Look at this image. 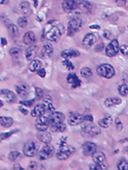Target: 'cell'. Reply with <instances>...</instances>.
Here are the masks:
<instances>
[{"instance_id": "cell-31", "label": "cell", "mask_w": 128, "mask_h": 170, "mask_svg": "<svg viewBox=\"0 0 128 170\" xmlns=\"http://www.w3.org/2000/svg\"><path fill=\"white\" fill-rule=\"evenodd\" d=\"M42 63L39 60H33L30 62L29 64V70L31 72H38L41 67Z\"/></svg>"}, {"instance_id": "cell-27", "label": "cell", "mask_w": 128, "mask_h": 170, "mask_svg": "<svg viewBox=\"0 0 128 170\" xmlns=\"http://www.w3.org/2000/svg\"><path fill=\"white\" fill-rule=\"evenodd\" d=\"M80 53L77 50H63L61 53V57L65 58V59H68V58H77V57L80 56Z\"/></svg>"}, {"instance_id": "cell-43", "label": "cell", "mask_w": 128, "mask_h": 170, "mask_svg": "<svg viewBox=\"0 0 128 170\" xmlns=\"http://www.w3.org/2000/svg\"><path fill=\"white\" fill-rule=\"evenodd\" d=\"M119 50L123 55L128 56V45H126V44L121 45L119 47Z\"/></svg>"}, {"instance_id": "cell-13", "label": "cell", "mask_w": 128, "mask_h": 170, "mask_svg": "<svg viewBox=\"0 0 128 170\" xmlns=\"http://www.w3.org/2000/svg\"><path fill=\"white\" fill-rule=\"evenodd\" d=\"M50 125H56V124L62 123L65 120V116L61 112H53L49 116Z\"/></svg>"}, {"instance_id": "cell-32", "label": "cell", "mask_w": 128, "mask_h": 170, "mask_svg": "<svg viewBox=\"0 0 128 170\" xmlns=\"http://www.w3.org/2000/svg\"><path fill=\"white\" fill-rule=\"evenodd\" d=\"M7 31L10 36L13 38H16L19 36V30L17 26L13 24H9L7 27Z\"/></svg>"}, {"instance_id": "cell-57", "label": "cell", "mask_w": 128, "mask_h": 170, "mask_svg": "<svg viewBox=\"0 0 128 170\" xmlns=\"http://www.w3.org/2000/svg\"><path fill=\"white\" fill-rule=\"evenodd\" d=\"M9 0H0V4H5L8 2Z\"/></svg>"}, {"instance_id": "cell-50", "label": "cell", "mask_w": 128, "mask_h": 170, "mask_svg": "<svg viewBox=\"0 0 128 170\" xmlns=\"http://www.w3.org/2000/svg\"><path fill=\"white\" fill-rule=\"evenodd\" d=\"M94 119L91 115H88V116H84V122H93Z\"/></svg>"}, {"instance_id": "cell-53", "label": "cell", "mask_w": 128, "mask_h": 170, "mask_svg": "<svg viewBox=\"0 0 128 170\" xmlns=\"http://www.w3.org/2000/svg\"><path fill=\"white\" fill-rule=\"evenodd\" d=\"M13 169L14 170H25L22 166H21L19 163H15L14 166H13Z\"/></svg>"}, {"instance_id": "cell-17", "label": "cell", "mask_w": 128, "mask_h": 170, "mask_svg": "<svg viewBox=\"0 0 128 170\" xmlns=\"http://www.w3.org/2000/svg\"><path fill=\"white\" fill-rule=\"evenodd\" d=\"M66 80L67 82H68V83L71 85L72 88H78L82 84V81L80 80V78L76 75V74H74V73H70V74H68V76H67Z\"/></svg>"}, {"instance_id": "cell-56", "label": "cell", "mask_w": 128, "mask_h": 170, "mask_svg": "<svg viewBox=\"0 0 128 170\" xmlns=\"http://www.w3.org/2000/svg\"><path fill=\"white\" fill-rule=\"evenodd\" d=\"M89 27L91 29H94V30H98V29H100V26L97 25V24H94V25H91Z\"/></svg>"}, {"instance_id": "cell-55", "label": "cell", "mask_w": 128, "mask_h": 170, "mask_svg": "<svg viewBox=\"0 0 128 170\" xmlns=\"http://www.w3.org/2000/svg\"><path fill=\"white\" fill-rule=\"evenodd\" d=\"M1 44L2 46H5L6 44H7V40H6V38H1Z\"/></svg>"}, {"instance_id": "cell-16", "label": "cell", "mask_w": 128, "mask_h": 170, "mask_svg": "<svg viewBox=\"0 0 128 170\" xmlns=\"http://www.w3.org/2000/svg\"><path fill=\"white\" fill-rule=\"evenodd\" d=\"M76 3H77V9L80 10L83 13H88L91 11L92 5L87 0H76Z\"/></svg>"}, {"instance_id": "cell-33", "label": "cell", "mask_w": 128, "mask_h": 170, "mask_svg": "<svg viewBox=\"0 0 128 170\" xmlns=\"http://www.w3.org/2000/svg\"><path fill=\"white\" fill-rule=\"evenodd\" d=\"M66 125L64 124V122L51 125L52 131L55 133H63L66 131Z\"/></svg>"}, {"instance_id": "cell-15", "label": "cell", "mask_w": 128, "mask_h": 170, "mask_svg": "<svg viewBox=\"0 0 128 170\" xmlns=\"http://www.w3.org/2000/svg\"><path fill=\"white\" fill-rule=\"evenodd\" d=\"M17 94L22 99H25L28 96L29 86L24 82H20L15 86Z\"/></svg>"}, {"instance_id": "cell-47", "label": "cell", "mask_w": 128, "mask_h": 170, "mask_svg": "<svg viewBox=\"0 0 128 170\" xmlns=\"http://www.w3.org/2000/svg\"><path fill=\"white\" fill-rule=\"evenodd\" d=\"M37 74L39 77L44 78V77H45L46 74H47V72H46V71H45V69H44L41 68L40 69H39V71L37 72Z\"/></svg>"}, {"instance_id": "cell-49", "label": "cell", "mask_w": 128, "mask_h": 170, "mask_svg": "<svg viewBox=\"0 0 128 170\" xmlns=\"http://www.w3.org/2000/svg\"><path fill=\"white\" fill-rule=\"evenodd\" d=\"M116 3L118 4L120 7H124L126 4V1L125 0H115Z\"/></svg>"}, {"instance_id": "cell-10", "label": "cell", "mask_w": 128, "mask_h": 170, "mask_svg": "<svg viewBox=\"0 0 128 170\" xmlns=\"http://www.w3.org/2000/svg\"><path fill=\"white\" fill-rule=\"evenodd\" d=\"M49 125V118L44 116L37 117L36 122H35V126L39 131H47Z\"/></svg>"}, {"instance_id": "cell-20", "label": "cell", "mask_w": 128, "mask_h": 170, "mask_svg": "<svg viewBox=\"0 0 128 170\" xmlns=\"http://www.w3.org/2000/svg\"><path fill=\"white\" fill-rule=\"evenodd\" d=\"M96 41H97V38L94 33H87L83 40V44L85 48H90L91 46L95 44Z\"/></svg>"}, {"instance_id": "cell-4", "label": "cell", "mask_w": 128, "mask_h": 170, "mask_svg": "<svg viewBox=\"0 0 128 170\" xmlns=\"http://www.w3.org/2000/svg\"><path fill=\"white\" fill-rule=\"evenodd\" d=\"M97 72L100 76L107 79H111L115 75V69L111 64L108 63H103L99 66L97 69Z\"/></svg>"}, {"instance_id": "cell-8", "label": "cell", "mask_w": 128, "mask_h": 170, "mask_svg": "<svg viewBox=\"0 0 128 170\" xmlns=\"http://www.w3.org/2000/svg\"><path fill=\"white\" fill-rule=\"evenodd\" d=\"M93 157V161L95 164L98 165L103 170L107 169L108 168V163L106 160V156L102 152H97Z\"/></svg>"}, {"instance_id": "cell-3", "label": "cell", "mask_w": 128, "mask_h": 170, "mask_svg": "<svg viewBox=\"0 0 128 170\" xmlns=\"http://www.w3.org/2000/svg\"><path fill=\"white\" fill-rule=\"evenodd\" d=\"M63 33V27L62 25H55L52 27L46 34V38L47 40L54 42H57L60 40L62 34Z\"/></svg>"}, {"instance_id": "cell-18", "label": "cell", "mask_w": 128, "mask_h": 170, "mask_svg": "<svg viewBox=\"0 0 128 170\" xmlns=\"http://www.w3.org/2000/svg\"><path fill=\"white\" fill-rule=\"evenodd\" d=\"M38 52H39V47L37 45H32L30 46L26 50L25 56L27 61H33L35 58L37 56Z\"/></svg>"}, {"instance_id": "cell-40", "label": "cell", "mask_w": 128, "mask_h": 170, "mask_svg": "<svg viewBox=\"0 0 128 170\" xmlns=\"http://www.w3.org/2000/svg\"><path fill=\"white\" fill-rule=\"evenodd\" d=\"M20 156V153L17 151H12L9 153L8 155V159L11 161H15L17 160L18 158Z\"/></svg>"}, {"instance_id": "cell-54", "label": "cell", "mask_w": 128, "mask_h": 170, "mask_svg": "<svg viewBox=\"0 0 128 170\" xmlns=\"http://www.w3.org/2000/svg\"><path fill=\"white\" fill-rule=\"evenodd\" d=\"M19 111H20L21 113H23L24 115H27L29 113L28 111H27V109H25V108H23V107H19Z\"/></svg>"}, {"instance_id": "cell-45", "label": "cell", "mask_w": 128, "mask_h": 170, "mask_svg": "<svg viewBox=\"0 0 128 170\" xmlns=\"http://www.w3.org/2000/svg\"><path fill=\"white\" fill-rule=\"evenodd\" d=\"M38 164L36 161H31L28 164L27 170H37Z\"/></svg>"}, {"instance_id": "cell-38", "label": "cell", "mask_w": 128, "mask_h": 170, "mask_svg": "<svg viewBox=\"0 0 128 170\" xmlns=\"http://www.w3.org/2000/svg\"><path fill=\"white\" fill-rule=\"evenodd\" d=\"M80 74H81V75L83 76V77L88 78L92 76V71H91L90 68L84 67V68H83L80 70Z\"/></svg>"}, {"instance_id": "cell-58", "label": "cell", "mask_w": 128, "mask_h": 170, "mask_svg": "<svg viewBox=\"0 0 128 170\" xmlns=\"http://www.w3.org/2000/svg\"><path fill=\"white\" fill-rule=\"evenodd\" d=\"M33 1H34V6H35V7H37L38 3H39V1H38V0H33Z\"/></svg>"}, {"instance_id": "cell-48", "label": "cell", "mask_w": 128, "mask_h": 170, "mask_svg": "<svg viewBox=\"0 0 128 170\" xmlns=\"http://www.w3.org/2000/svg\"><path fill=\"white\" fill-rule=\"evenodd\" d=\"M104 47H105L104 44H103V43H100V44H99L98 45L96 46L95 51L96 52H101L102 50L104 49Z\"/></svg>"}, {"instance_id": "cell-44", "label": "cell", "mask_w": 128, "mask_h": 170, "mask_svg": "<svg viewBox=\"0 0 128 170\" xmlns=\"http://www.w3.org/2000/svg\"><path fill=\"white\" fill-rule=\"evenodd\" d=\"M36 95L37 99H41L44 96V91L41 89V88H39V87H36Z\"/></svg>"}, {"instance_id": "cell-60", "label": "cell", "mask_w": 128, "mask_h": 170, "mask_svg": "<svg viewBox=\"0 0 128 170\" xmlns=\"http://www.w3.org/2000/svg\"><path fill=\"white\" fill-rule=\"evenodd\" d=\"M3 105H4V103H3V102L0 99V108H1V107H3Z\"/></svg>"}, {"instance_id": "cell-6", "label": "cell", "mask_w": 128, "mask_h": 170, "mask_svg": "<svg viewBox=\"0 0 128 170\" xmlns=\"http://www.w3.org/2000/svg\"><path fill=\"white\" fill-rule=\"evenodd\" d=\"M55 154V147L50 144H47L41 149V150L38 153V158L40 160L44 161L50 158Z\"/></svg>"}, {"instance_id": "cell-28", "label": "cell", "mask_w": 128, "mask_h": 170, "mask_svg": "<svg viewBox=\"0 0 128 170\" xmlns=\"http://www.w3.org/2000/svg\"><path fill=\"white\" fill-rule=\"evenodd\" d=\"M20 8L21 12L24 16H30L32 10L30 8V4L27 1H22L20 2Z\"/></svg>"}, {"instance_id": "cell-9", "label": "cell", "mask_w": 128, "mask_h": 170, "mask_svg": "<svg viewBox=\"0 0 128 170\" xmlns=\"http://www.w3.org/2000/svg\"><path fill=\"white\" fill-rule=\"evenodd\" d=\"M119 51V44L116 39L112 40L105 48V54L109 58L116 55Z\"/></svg>"}, {"instance_id": "cell-37", "label": "cell", "mask_w": 128, "mask_h": 170, "mask_svg": "<svg viewBox=\"0 0 128 170\" xmlns=\"http://www.w3.org/2000/svg\"><path fill=\"white\" fill-rule=\"evenodd\" d=\"M9 54L13 58H18L21 55V50L19 48L13 47L9 50Z\"/></svg>"}, {"instance_id": "cell-36", "label": "cell", "mask_w": 128, "mask_h": 170, "mask_svg": "<svg viewBox=\"0 0 128 170\" xmlns=\"http://www.w3.org/2000/svg\"><path fill=\"white\" fill-rule=\"evenodd\" d=\"M119 93L121 96H126L128 94V86L126 84H121L119 86Z\"/></svg>"}, {"instance_id": "cell-29", "label": "cell", "mask_w": 128, "mask_h": 170, "mask_svg": "<svg viewBox=\"0 0 128 170\" xmlns=\"http://www.w3.org/2000/svg\"><path fill=\"white\" fill-rule=\"evenodd\" d=\"M121 103V99L119 97H111L108 98L105 101V105L107 108H111V107L119 105Z\"/></svg>"}, {"instance_id": "cell-46", "label": "cell", "mask_w": 128, "mask_h": 170, "mask_svg": "<svg viewBox=\"0 0 128 170\" xmlns=\"http://www.w3.org/2000/svg\"><path fill=\"white\" fill-rule=\"evenodd\" d=\"M116 125L117 130H118L119 131H121V129L123 128V125H122V123H121V121H120V119H118V118L116 119Z\"/></svg>"}, {"instance_id": "cell-24", "label": "cell", "mask_w": 128, "mask_h": 170, "mask_svg": "<svg viewBox=\"0 0 128 170\" xmlns=\"http://www.w3.org/2000/svg\"><path fill=\"white\" fill-rule=\"evenodd\" d=\"M46 113V108L44 104H38L33 108L31 111V116L33 117H39V116H44Z\"/></svg>"}, {"instance_id": "cell-25", "label": "cell", "mask_w": 128, "mask_h": 170, "mask_svg": "<svg viewBox=\"0 0 128 170\" xmlns=\"http://www.w3.org/2000/svg\"><path fill=\"white\" fill-rule=\"evenodd\" d=\"M44 107L46 108V112L49 113H53L55 112V107L53 106L52 104V98L49 96V95H47L44 98Z\"/></svg>"}, {"instance_id": "cell-41", "label": "cell", "mask_w": 128, "mask_h": 170, "mask_svg": "<svg viewBox=\"0 0 128 170\" xmlns=\"http://www.w3.org/2000/svg\"><path fill=\"white\" fill-rule=\"evenodd\" d=\"M63 64L65 66V67L68 70H73L74 69V66L72 64V63H71V61L68 59L64 60V61H63Z\"/></svg>"}, {"instance_id": "cell-14", "label": "cell", "mask_w": 128, "mask_h": 170, "mask_svg": "<svg viewBox=\"0 0 128 170\" xmlns=\"http://www.w3.org/2000/svg\"><path fill=\"white\" fill-rule=\"evenodd\" d=\"M84 122V116L78 113H73L69 116L68 119V122L71 126L80 125Z\"/></svg>"}, {"instance_id": "cell-26", "label": "cell", "mask_w": 128, "mask_h": 170, "mask_svg": "<svg viewBox=\"0 0 128 170\" xmlns=\"http://www.w3.org/2000/svg\"><path fill=\"white\" fill-rule=\"evenodd\" d=\"M112 116L110 114H107L104 118L98 121V125L99 126L103 128H108L112 124Z\"/></svg>"}, {"instance_id": "cell-39", "label": "cell", "mask_w": 128, "mask_h": 170, "mask_svg": "<svg viewBox=\"0 0 128 170\" xmlns=\"http://www.w3.org/2000/svg\"><path fill=\"white\" fill-rule=\"evenodd\" d=\"M17 23L19 27H21V28H24L28 24V20H27L26 16H21V17L18 19Z\"/></svg>"}, {"instance_id": "cell-12", "label": "cell", "mask_w": 128, "mask_h": 170, "mask_svg": "<svg viewBox=\"0 0 128 170\" xmlns=\"http://www.w3.org/2000/svg\"><path fill=\"white\" fill-rule=\"evenodd\" d=\"M0 98L8 103H13L16 100V95L8 89H1L0 90Z\"/></svg>"}, {"instance_id": "cell-7", "label": "cell", "mask_w": 128, "mask_h": 170, "mask_svg": "<svg viewBox=\"0 0 128 170\" xmlns=\"http://www.w3.org/2000/svg\"><path fill=\"white\" fill-rule=\"evenodd\" d=\"M38 150H39V145L33 141L26 142L24 145V147H23L24 154L30 158L36 155L37 154Z\"/></svg>"}, {"instance_id": "cell-35", "label": "cell", "mask_w": 128, "mask_h": 170, "mask_svg": "<svg viewBox=\"0 0 128 170\" xmlns=\"http://www.w3.org/2000/svg\"><path fill=\"white\" fill-rule=\"evenodd\" d=\"M118 170H128V161L125 159H121L117 163Z\"/></svg>"}, {"instance_id": "cell-11", "label": "cell", "mask_w": 128, "mask_h": 170, "mask_svg": "<svg viewBox=\"0 0 128 170\" xmlns=\"http://www.w3.org/2000/svg\"><path fill=\"white\" fill-rule=\"evenodd\" d=\"M82 150L85 156H93L97 152V147L93 142H85L82 146Z\"/></svg>"}, {"instance_id": "cell-2", "label": "cell", "mask_w": 128, "mask_h": 170, "mask_svg": "<svg viewBox=\"0 0 128 170\" xmlns=\"http://www.w3.org/2000/svg\"><path fill=\"white\" fill-rule=\"evenodd\" d=\"M82 126V135L85 138H92L101 133L99 127L93 124L92 122H85Z\"/></svg>"}, {"instance_id": "cell-5", "label": "cell", "mask_w": 128, "mask_h": 170, "mask_svg": "<svg viewBox=\"0 0 128 170\" xmlns=\"http://www.w3.org/2000/svg\"><path fill=\"white\" fill-rule=\"evenodd\" d=\"M83 23L80 18H74L68 22L67 34L68 36H73L82 28Z\"/></svg>"}, {"instance_id": "cell-19", "label": "cell", "mask_w": 128, "mask_h": 170, "mask_svg": "<svg viewBox=\"0 0 128 170\" xmlns=\"http://www.w3.org/2000/svg\"><path fill=\"white\" fill-rule=\"evenodd\" d=\"M62 8L66 13H71L77 9L76 0H64L62 2Z\"/></svg>"}, {"instance_id": "cell-30", "label": "cell", "mask_w": 128, "mask_h": 170, "mask_svg": "<svg viewBox=\"0 0 128 170\" xmlns=\"http://www.w3.org/2000/svg\"><path fill=\"white\" fill-rule=\"evenodd\" d=\"M13 119L10 116H0V125L4 128H10L13 125Z\"/></svg>"}, {"instance_id": "cell-51", "label": "cell", "mask_w": 128, "mask_h": 170, "mask_svg": "<svg viewBox=\"0 0 128 170\" xmlns=\"http://www.w3.org/2000/svg\"><path fill=\"white\" fill-rule=\"evenodd\" d=\"M103 36H104V37L107 38V39H111V33L110 31H108V30H105L104 31V34H103Z\"/></svg>"}, {"instance_id": "cell-59", "label": "cell", "mask_w": 128, "mask_h": 170, "mask_svg": "<svg viewBox=\"0 0 128 170\" xmlns=\"http://www.w3.org/2000/svg\"><path fill=\"white\" fill-rule=\"evenodd\" d=\"M120 142H121V143H124V142H128V138H126V139H123V140H121V141H120Z\"/></svg>"}, {"instance_id": "cell-23", "label": "cell", "mask_w": 128, "mask_h": 170, "mask_svg": "<svg viewBox=\"0 0 128 170\" xmlns=\"http://www.w3.org/2000/svg\"><path fill=\"white\" fill-rule=\"evenodd\" d=\"M37 138L40 142L45 144H49L51 142L52 139L51 133L47 132V131H39L37 133Z\"/></svg>"}, {"instance_id": "cell-34", "label": "cell", "mask_w": 128, "mask_h": 170, "mask_svg": "<svg viewBox=\"0 0 128 170\" xmlns=\"http://www.w3.org/2000/svg\"><path fill=\"white\" fill-rule=\"evenodd\" d=\"M17 132H19V130H13V131H8V132L0 133V142L5 140V139H7L8 138H10V136H13L14 133H16Z\"/></svg>"}, {"instance_id": "cell-42", "label": "cell", "mask_w": 128, "mask_h": 170, "mask_svg": "<svg viewBox=\"0 0 128 170\" xmlns=\"http://www.w3.org/2000/svg\"><path fill=\"white\" fill-rule=\"evenodd\" d=\"M35 103V99H31V100H22L20 101L21 105H23L26 107H32L33 104Z\"/></svg>"}, {"instance_id": "cell-21", "label": "cell", "mask_w": 128, "mask_h": 170, "mask_svg": "<svg viewBox=\"0 0 128 170\" xmlns=\"http://www.w3.org/2000/svg\"><path fill=\"white\" fill-rule=\"evenodd\" d=\"M23 41L27 46H32L36 43V36L33 31H28L23 36Z\"/></svg>"}, {"instance_id": "cell-1", "label": "cell", "mask_w": 128, "mask_h": 170, "mask_svg": "<svg viewBox=\"0 0 128 170\" xmlns=\"http://www.w3.org/2000/svg\"><path fill=\"white\" fill-rule=\"evenodd\" d=\"M74 152L75 150L73 147L67 145L66 139H65L64 141L61 139L59 144V150L56 153V158L60 161L66 160L73 153H74Z\"/></svg>"}, {"instance_id": "cell-52", "label": "cell", "mask_w": 128, "mask_h": 170, "mask_svg": "<svg viewBox=\"0 0 128 170\" xmlns=\"http://www.w3.org/2000/svg\"><path fill=\"white\" fill-rule=\"evenodd\" d=\"M89 170H103V169H102L101 168H100V166H98V165H97V164H95V163H94V164L91 165Z\"/></svg>"}, {"instance_id": "cell-22", "label": "cell", "mask_w": 128, "mask_h": 170, "mask_svg": "<svg viewBox=\"0 0 128 170\" xmlns=\"http://www.w3.org/2000/svg\"><path fill=\"white\" fill-rule=\"evenodd\" d=\"M53 53V47L50 44H44L40 53V57L43 59L49 58L52 56Z\"/></svg>"}]
</instances>
